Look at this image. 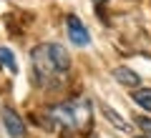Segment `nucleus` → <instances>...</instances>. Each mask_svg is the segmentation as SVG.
I'll use <instances>...</instances> for the list:
<instances>
[{"label": "nucleus", "mask_w": 151, "mask_h": 138, "mask_svg": "<svg viewBox=\"0 0 151 138\" xmlns=\"http://www.w3.org/2000/svg\"><path fill=\"white\" fill-rule=\"evenodd\" d=\"M30 63H33V73H35V83L43 85V88L60 85L68 78L70 58L65 53V48L58 43H43V45L33 48Z\"/></svg>", "instance_id": "obj_1"}, {"label": "nucleus", "mask_w": 151, "mask_h": 138, "mask_svg": "<svg viewBox=\"0 0 151 138\" xmlns=\"http://www.w3.org/2000/svg\"><path fill=\"white\" fill-rule=\"evenodd\" d=\"M48 126L63 128V131L83 133L91 128V103L86 98H73V101H63L58 106L48 108L45 113Z\"/></svg>", "instance_id": "obj_2"}, {"label": "nucleus", "mask_w": 151, "mask_h": 138, "mask_svg": "<svg viewBox=\"0 0 151 138\" xmlns=\"http://www.w3.org/2000/svg\"><path fill=\"white\" fill-rule=\"evenodd\" d=\"M65 30H68V40L73 43V45H78V48H86L88 43H91L88 28L83 25L76 15H68V18H65Z\"/></svg>", "instance_id": "obj_3"}, {"label": "nucleus", "mask_w": 151, "mask_h": 138, "mask_svg": "<svg viewBox=\"0 0 151 138\" xmlns=\"http://www.w3.org/2000/svg\"><path fill=\"white\" fill-rule=\"evenodd\" d=\"M0 118H3V126H5V131H8L10 138H25V123L20 121V116L13 108H3L0 111Z\"/></svg>", "instance_id": "obj_4"}, {"label": "nucleus", "mask_w": 151, "mask_h": 138, "mask_svg": "<svg viewBox=\"0 0 151 138\" xmlns=\"http://www.w3.org/2000/svg\"><path fill=\"white\" fill-rule=\"evenodd\" d=\"M113 78L119 80L121 85H126V88H139V83H141L139 73H134L131 68H116L113 70Z\"/></svg>", "instance_id": "obj_5"}, {"label": "nucleus", "mask_w": 151, "mask_h": 138, "mask_svg": "<svg viewBox=\"0 0 151 138\" xmlns=\"http://www.w3.org/2000/svg\"><path fill=\"white\" fill-rule=\"evenodd\" d=\"M101 113H103V118H106V121H111L113 126L119 128V131H124V133H131V126H129V123H126V121H124V118H121L116 111H113V108L108 106V103H101Z\"/></svg>", "instance_id": "obj_6"}, {"label": "nucleus", "mask_w": 151, "mask_h": 138, "mask_svg": "<svg viewBox=\"0 0 151 138\" xmlns=\"http://www.w3.org/2000/svg\"><path fill=\"white\" fill-rule=\"evenodd\" d=\"M0 68H5L8 73H18V63L10 48H0Z\"/></svg>", "instance_id": "obj_7"}, {"label": "nucleus", "mask_w": 151, "mask_h": 138, "mask_svg": "<svg viewBox=\"0 0 151 138\" xmlns=\"http://www.w3.org/2000/svg\"><path fill=\"white\" fill-rule=\"evenodd\" d=\"M131 98H134L144 111L151 113V88H136L134 93H131Z\"/></svg>", "instance_id": "obj_8"}, {"label": "nucleus", "mask_w": 151, "mask_h": 138, "mask_svg": "<svg viewBox=\"0 0 151 138\" xmlns=\"http://www.w3.org/2000/svg\"><path fill=\"white\" fill-rule=\"evenodd\" d=\"M136 126H139L141 131L146 133V138H151V118H146V116H139V118H136Z\"/></svg>", "instance_id": "obj_9"}, {"label": "nucleus", "mask_w": 151, "mask_h": 138, "mask_svg": "<svg viewBox=\"0 0 151 138\" xmlns=\"http://www.w3.org/2000/svg\"><path fill=\"white\" fill-rule=\"evenodd\" d=\"M93 3H96V5H101V3H106V0H93Z\"/></svg>", "instance_id": "obj_10"}, {"label": "nucleus", "mask_w": 151, "mask_h": 138, "mask_svg": "<svg viewBox=\"0 0 151 138\" xmlns=\"http://www.w3.org/2000/svg\"><path fill=\"white\" fill-rule=\"evenodd\" d=\"M144 138H146V136H144Z\"/></svg>", "instance_id": "obj_11"}]
</instances>
